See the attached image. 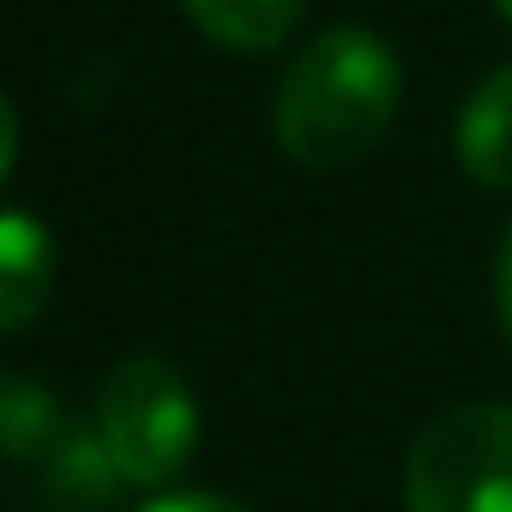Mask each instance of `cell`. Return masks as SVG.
Returning <instances> with one entry per match:
<instances>
[{
  "instance_id": "obj_4",
  "label": "cell",
  "mask_w": 512,
  "mask_h": 512,
  "mask_svg": "<svg viewBox=\"0 0 512 512\" xmlns=\"http://www.w3.org/2000/svg\"><path fill=\"white\" fill-rule=\"evenodd\" d=\"M452 145H458V169L476 187L512 193V67H494L470 85Z\"/></svg>"
},
{
  "instance_id": "obj_5",
  "label": "cell",
  "mask_w": 512,
  "mask_h": 512,
  "mask_svg": "<svg viewBox=\"0 0 512 512\" xmlns=\"http://www.w3.org/2000/svg\"><path fill=\"white\" fill-rule=\"evenodd\" d=\"M55 296V235L31 211H0V338L37 326Z\"/></svg>"
},
{
  "instance_id": "obj_8",
  "label": "cell",
  "mask_w": 512,
  "mask_h": 512,
  "mask_svg": "<svg viewBox=\"0 0 512 512\" xmlns=\"http://www.w3.org/2000/svg\"><path fill=\"white\" fill-rule=\"evenodd\" d=\"M139 512H253V506H241V500H229V494L181 488V494H157V500H145Z\"/></svg>"
},
{
  "instance_id": "obj_3",
  "label": "cell",
  "mask_w": 512,
  "mask_h": 512,
  "mask_svg": "<svg viewBox=\"0 0 512 512\" xmlns=\"http://www.w3.org/2000/svg\"><path fill=\"white\" fill-rule=\"evenodd\" d=\"M404 512H512V404L440 410L410 440Z\"/></svg>"
},
{
  "instance_id": "obj_10",
  "label": "cell",
  "mask_w": 512,
  "mask_h": 512,
  "mask_svg": "<svg viewBox=\"0 0 512 512\" xmlns=\"http://www.w3.org/2000/svg\"><path fill=\"white\" fill-rule=\"evenodd\" d=\"M13 157H19V109H13L7 91H0V181H7Z\"/></svg>"
},
{
  "instance_id": "obj_7",
  "label": "cell",
  "mask_w": 512,
  "mask_h": 512,
  "mask_svg": "<svg viewBox=\"0 0 512 512\" xmlns=\"http://www.w3.org/2000/svg\"><path fill=\"white\" fill-rule=\"evenodd\" d=\"M181 13H187L193 31L211 37L217 49L266 55V49L290 43V31H296L302 13H308V0H181Z\"/></svg>"
},
{
  "instance_id": "obj_1",
  "label": "cell",
  "mask_w": 512,
  "mask_h": 512,
  "mask_svg": "<svg viewBox=\"0 0 512 512\" xmlns=\"http://www.w3.org/2000/svg\"><path fill=\"white\" fill-rule=\"evenodd\" d=\"M398 103H404V67L392 43L362 25H332L278 79L272 133L296 169L338 175L386 139Z\"/></svg>"
},
{
  "instance_id": "obj_2",
  "label": "cell",
  "mask_w": 512,
  "mask_h": 512,
  "mask_svg": "<svg viewBox=\"0 0 512 512\" xmlns=\"http://www.w3.org/2000/svg\"><path fill=\"white\" fill-rule=\"evenodd\" d=\"M91 434H97V446H103V458L115 464L121 482L163 488L199 452V404H193V386L163 356H127V362L109 368V380L97 392Z\"/></svg>"
},
{
  "instance_id": "obj_9",
  "label": "cell",
  "mask_w": 512,
  "mask_h": 512,
  "mask_svg": "<svg viewBox=\"0 0 512 512\" xmlns=\"http://www.w3.org/2000/svg\"><path fill=\"white\" fill-rule=\"evenodd\" d=\"M494 314H500V332L512 344V223H506V235L494 247Z\"/></svg>"
},
{
  "instance_id": "obj_6",
  "label": "cell",
  "mask_w": 512,
  "mask_h": 512,
  "mask_svg": "<svg viewBox=\"0 0 512 512\" xmlns=\"http://www.w3.org/2000/svg\"><path fill=\"white\" fill-rule=\"evenodd\" d=\"M73 434H79V422L61 410V398L49 386L0 368V458L43 476Z\"/></svg>"
},
{
  "instance_id": "obj_11",
  "label": "cell",
  "mask_w": 512,
  "mask_h": 512,
  "mask_svg": "<svg viewBox=\"0 0 512 512\" xmlns=\"http://www.w3.org/2000/svg\"><path fill=\"white\" fill-rule=\"evenodd\" d=\"M494 13H500V19H506V25H512V0H494Z\"/></svg>"
}]
</instances>
